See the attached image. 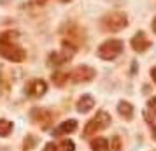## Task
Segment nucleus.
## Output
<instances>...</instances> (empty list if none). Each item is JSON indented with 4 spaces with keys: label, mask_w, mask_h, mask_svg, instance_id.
Here are the masks:
<instances>
[{
    "label": "nucleus",
    "mask_w": 156,
    "mask_h": 151,
    "mask_svg": "<svg viewBox=\"0 0 156 151\" xmlns=\"http://www.w3.org/2000/svg\"><path fill=\"white\" fill-rule=\"evenodd\" d=\"M16 34L9 30L5 34L0 35V56L9 60V62H23L27 58V51L23 49L20 44L14 41Z\"/></svg>",
    "instance_id": "f257e3e1"
},
{
    "label": "nucleus",
    "mask_w": 156,
    "mask_h": 151,
    "mask_svg": "<svg viewBox=\"0 0 156 151\" xmlns=\"http://www.w3.org/2000/svg\"><path fill=\"white\" fill-rule=\"evenodd\" d=\"M100 25L104 32H119L128 25V18L125 13H111L102 18Z\"/></svg>",
    "instance_id": "f03ea898"
},
{
    "label": "nucleus",
    "mask_w": 156,
    "mask_h": 151,
    "mask_svg": "<svg viewBox=\"0 0 156 151\" xmlns=\"http://www.w3.org/2000/svg\"><path fill=\"white\" fill-rule=\"evenodd\" d=\"M109 125H111V116L107 114L105 111H100V113H97V116H93L91 120L86 123V127H84V137L95 135L97 132L107 128Z\"/></svg>",
    "instance_id": "7ed1b4c3"
},
{
    "label": "nucleus",
    "mask_w": 156,
    "mask_h": 151,
    "mask_svg": "<svg viewBox=\"0 0 156 151\" xmlns=\"http://www.w3.org/2000/svg\"><path fill=\"white\" fill-rule=\"evenodd\" d=\"M123 53V42L118 41V39H111V41H105L98 48V56L102 60H114L118 58Z\"/></svg>",
    "instance_id": "20e7f679"
},
{
    "label": "nucleus",
    "mask_w": 156,
    "mask_h": 151,
    "mask_svg": "<svg viewBox=\"0 0 156 151\" xmlns=\"http://www.w3.org/2000/svg\"><path fill=\"white\" fill-rule=\"evenodd\" d=\"M95 74H97L95 69L88 67V65H79L70 72V79L74 83H90L95 77Z\"/></svg>",
    "instance_id": "39448f33"
},
{
    "label": "nucleus",
    "mask_w": 156,
    "mask_h": 151,
    "mask_svg": "<svg viewBox=\"0 0 156 151\" xmlns=\"http://www.w3.org/2000/svg\"><path fill=\"white\" fill-rule=\"evenodd\" d=\"M46 92H48V84H46V81H42V79H34L27 84V93H28L30 97H35L37 99V97H42Z\"/></svg>",
    "instance_id": "423d86ee"
},
{
    "label": "nucleus",
    "mask_w": 156,
    "mask_h": 151,
    "mask_svg": "<svg viewBox=\"0 0 156 151\" xmlns=\"http://www.w3.org/2000/svg\"><path fill=\"white\" fill-rule=\"evenodd\" d=\"M69 46H72V44L70 42H63V51H60V53H51L49 55V63L60 65V63L69 62L70 56L74 55V51H69Z\"/></svg>",
    "instance_id": "0eeeda50"
},
{
    "label": "nucleus",
    "mask_w": 156,
    "mask_h": 151,
    "mask_svg": "<svg viewBox=\"0 0 156 151\" xmlns=\"http://www.w3.org/2000/svg\"><path fill=\"white\" fill-rule=\"evenodd\" d=\"M149 46H151V41L146 37L144 32H139V34H135V35L132 37V48H133V51L142 53V51L147 49Z\"/></svg>",
    "instance_id": "6e6552de"
},
{
    "label": "nucleus",
    "mask_w": 156,
    "mask_h": 151,
    "mask_svg": "<svg viewBox=\"0 0 156 151\" xmlns=\"http://www.w3.org/2000/svg\"><path fill=\"white\" fill-rule=\"evenodd\" d=\"M32 118H34V121L39 123L41 127L44 128H48L51 125V120H53V114H49L46 109H34L32 111Z\"/></svg>",
    "instance_id": "1a4fd4ad"
},
{
    "label": "nucleus",
    "mask_w": 156,
    "mask_h": 151,
    "mask_svg": "<svg viewBox=\"0 0 156 151\" xmlns=\"http://www.w3.org/2000/svg\"><path fill=\"white\" fill-rule=\"evenodd\" d=\"M76 146L70 139H65V141H56V142H49L46 144L44 151H74Z\"/></svg>",
    "instance_id": "9d476101"
},
{
    "label": "nucleus",
    "mask_w": 156,
    "mask_h": 151,
    "mask_svg": "<svg viewBox=\"0 0 156 151\" xmlns=\"http://www.w3.org/2000/svg\"><path fill=\"white\" fill-rule=\"evenodd\" d=\"M77 128V121L76 120H69V121H63L60 127L53 130V135L55 137H60V135H67V134H72V132H76Z\"/></svg>",
    "instance_id": "9b49d317"
},
{
    "label": "nucleus",
    "mask_w": 156,
    "mask_h": 151,
    "mask_svg": "<svg viewBox=\"0 0 156 151\" xmlns=\"http://www.w3.org/2000/svg\"><path fill=\"white\" fill-rule=\"evenodd\" d=\"M93 106H95V100H93L91 95H83L77 102V111L79 113H88L93 109Z\"/></svg>",
    "instance_id": "f8f14e48"
},
{
    "label": "nucleus",
    "mask_w": 156,
    "mask_h": 151,
    "mask_svg": "<svg viewBox=\"0 0 156 151\" xmlns=\"http://www.w3.org/2000/svg\"><path fill=\"white\" fill-rule=\"evenodd\" d=\"M118 111H119V114L123 118H126V120H132V116H133V107H132V104L126 100H123L118 104Z\"/></svg>",
    "instance_id": "ddd939ff"
},
{
    "label": "nucleus",
    "mask_w": 156,
    "mask_h": 151,
    "mask_svg": "<svg viewBox=\"0 0 156 151\" xmlns=\"http://www.w3.org/2000/svg\"><path fill=\"white\" fill-rule=\"evenodd\" d=\"M91 149L93 151H107V149H111V144L104 137H97V139L91 141Z\"/></svg>",
    "instance_id": "4468645a"
},
{
    "label": "nucleus",
    "mask_w": 156,
    "mask_h": 151,
    "mask_svg": "<svg viewBox=\"0 0 156 151\" xmlns=\"http://www.w3.org/2000/svg\"><path fill=\"white\" fill-rule=\"evenodd\" d=\"M69 77H70V74H67V72H55L53 74V83L56 86H63L65 81H69Z\"/></svg>",
    "instance_id": "2eb2a0df"
},
{
    "label": "nucleus",
    "mask_w": 156,
    "mask_h": 151,
    "mask_svg": "<svg viewBox=\"0 0 156 151\" xmlns=\"http://www.w3.org/2000/svg\"><path fill=\"white\" fill-rule=\"evenodd\" d=\"M12 132V123L7 120H0V137H7Z\"/></svg>",
    "instance_id": "dca6fc26"
},
{
    "label": "nucleus",
    "mask_w": 156,
    "mask_h": 151,
    "mask_svg": "<svg viewBox=\"0 0 156 151\" xmlns=\"http://www.w3.org/2000/svg\"><path fill=\"white\" fill-rule=\"evenodd\" d=\"M119 148H121L119 137H114V139H112V144H111V149H112V151H119Z\"/></svg>",
    "instance_id": "f3484780"
},
{
    "label": "nucleus",
    "mask_w": 156,
    "mask_h": 151,
    "mask_svg": "<svg viewBox=\"0 0 156 151\" xmlns=\"http://www.w3.org/2000/svg\"><path fill=\"white\" fill-rule=\"evenodd\" d=\"M149 109H151V111H153V114L156 116V97H153V99H151V100H149Z\"/></svg>",
    "instance_id": "a211bd4d"
},
{
    "label": "nucleus",
    "mask_w": 156,
    "mask_h": 151,
    "mask_svg": "<svg viewBox=\"0 0 156 151\" xmlns=\"http://www.w3.org/2000/svg\"><path fill=\"white\" fill-rule=\"evenodd\" d=\"M151 77H153V81L156 83V67L153 69V70H151Z\"/></svg>",
    "instance_id": "6ab92c4d"
},
{
    "label": "nucleus",
    "mask_w": 156,
    "mask_h": 151,
    "mask_svg": "<svg viewBox=\"0 0 156 151\" xmlns=\"http://www.w3.org/2000/svg\"><path fill=\"white\" fill-rule=\"evenodd\" d=\"M153 30H154V34H156V18L153 20Z\"/></svg>",
    "instance_id": "aec40b11"
},
{
    "label": "nucleus",
    "mask_w": 156,
    "mask_h": 151,
    "mask_svg": "<svg viewBox=\"0 0 156 151\" xmlns=\"http://www.w3.org/2000/svg\"><path fill=\"white\" fill-rule=\"evenodd\" d=\"M44 2H48V0H35V4H44Z\"/></svg>",
    "instance_id": "412c9836"
},
{
    "label": "nucleus",
    "mask_w": 156,
    "mask_h": 151,
    "mask_svg": "<svg viewBox=\"0 0 156 151\" xmlns=\"http://www.w3.org/2000/svg\"><path fill=\"white\" fill-rule=\"evenodd\" d=\"M62 2H70V0H62Z\"/></svg>",
    "instance_id": "4be33fe9"
}]
</instances>
